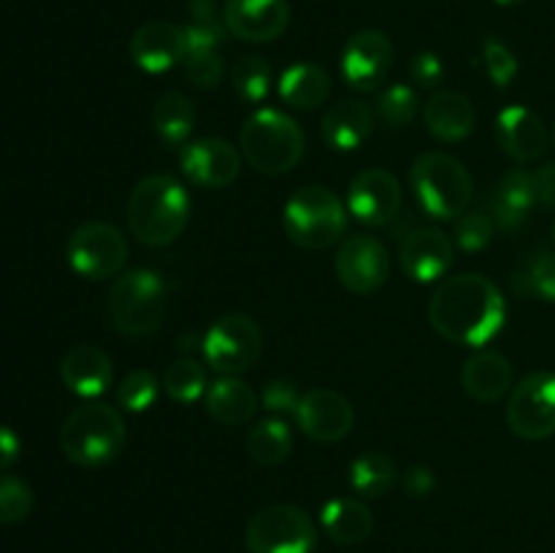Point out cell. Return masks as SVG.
Masks as SVG:
<instances>
[{
	"label": "cell",
	"mask_w": 555,
	"mask_h": 553,
	"mask_svg": "<svg viewBox=\"0 0 555 553\" xmlns=\"http://www.w3.org/2000/svg\"><path fill=\"white\" fill-rule=\"evenodd\" d=\"M293 450V432L282 417H263L247 434V455L258 466H280Z\"/></svg>",
	"instance_id": "4dcf8cb0"
},
{
	"label": "cell",
	"mask_w": 555,
	"mask_h": 553,
	"mask_svg": "<svg viewBox=\"0 0 555 553\" xmlns=\"http://www.w3.org/2000/svg\"><path fill=\"white\" fill-rule=\"evenodd\" d=\"M399 483V470L396 461L388 453L379 450H369V453L358 455L350 466V486L358 497L377 499L385 497L390 488Z\"/></svg>",
	"instance_id": "f546056e"
},
{
	"label": "cell",
	"mask_w": 555,
	"mask_h": 553,
	"mask_svg": "<svg viewBox=\"0 0 555 553\" xmlns=\"http://www.w3.org/2000/svg\"><path fill=\"white\" fill-rule=\"evenodd\" d=\"M182 68L190 85L209 90V87L220 85L222 76H225V60L220 57L217 49H188Z\"/></svg>",
	"instance_id": "74e56055"
},
{
	"label": "cell",
	"mask_w": 555,
	"mask_h": 553,
	"mask_svg": "<svg viewBox=\"0 0 555 553\" xmlns=\"http://www.w3.org/2000/svg\"><path fill=\"white\" fill-rule=\"evenodd\" d=\"M206 369L195 358H179L163 372V390L177 404H193L206 394Z\"/></svg>",
	"instance_id": "d6a6232c"
},
{
	"label": "cell",
	"mask_w": 555,
	"mask_h": 553,
	"mask_svg": "<svg viewBox=\"0 0 555 553\" xmlns=\"http://www.w3.org/2000/svg\"><path fill=\"white\" fill-rule=\"evenodd\" d=\"M507 423L513 434L540 442L555 434V374L531 372L513 388L507 401Z\"/></svg>",
	"instance_id": "8fae6325"
},
{
	"label": "cell",
	"mask_w": 555,
	"mask_h": 553,
	"mask_svg": "<svg viewBox=\"0 0 555 553\" xmlns=\"http://www.w3.org/2000/svg\"><path fill=\"white\" fill-rule=\"evenodd\" d=\"M412 193L417 206L434 220H459L469 211L475 182L459 157L448 152H426L412 163Z\"/></svg>",
	"instance_id": "5b68a950"
},
{
	"label": "cell",
	"mask_w": 555,
	"mask_h": 553,
	"mask_svg": "<svg viewBox=\"0 0 555 553\" xmlns=\"http://www.w3.org/2000/svg\"><path fill=\"white\" fill-rule=\"evenodd\" d=\"M160 380L150 372V369H135V372L125 374L122 383L117 388V404L125 412H146L155 404L157 394H160Z\"/></svg>",
	"instance_id": "e575fe53"
},
{
	"label": "cell",
	"mask_w": 555,
	"mask_h": 553,
	"mask_svg": "<svg viewBox=\"0 0 555 553\" xmlns=\"http://www.w3.org/2000/svg\"><path fill=\"white\" fill-rule=\"evenodd\" d=\"M282 228L301 249H328L345 236L347 206L334 190L309 184L287 198Z\"/></svg>",
	"instance_id": "52a82bcc"
},
{
	"label": "cell",
	"mask_w": 555,
	"mask_h": 553,
	"mask_svg": "<svg viewBox=\"0 0 555 553\" xmlns=\"http://www.w3.org/2000/svg\"><path fill=\"white\" fill-rule=\"evenodd\" d=\"M499 5H507V9H513V5H520L524 3V0H496Z\"/></svg>",
	"instance_id": "c3c4849f"
},
{
	"label": "cell",
	"mask_w": 555,
	"mask_h": 553,
	"mask_svg": "<svg viewBox=\"0 0 555 553\" xmlns=\"http://www.w3.org/2000/svg\"><path fill=\"white\" fill-rule=\"evenodd\" d=\"M204 401L209 417H215L220 426L228 428L249 423L255 410H258V396H255V390L244 380H238L236 374H222L220 380H215L206 388Z\"/></svg>",
	"instance_id": "4316f807"
},
{
	"label": "cell",
	"mask_w": 555,
	"mask_h": 553,
	"mask_svg": "<svg viewBox=\"0 0 555 553\" xmlns=\"http://www.w3.org/2000/svg\"><path fill=\"white\" fill-rule=\"evenodd\" d=\"M244 542L249 553H312L318 524L296 504H269L249 518Z\"/></svg>",
	"instance_id": "ba28073f"
},
{
	"label": "cell",
	"mask_w": 555,
	"mask_h": 553,
	"mask_svg": "<svg viewBox=\"0 0 555 553\" xmlns=\"http://www.w3.org/2000/svg\"><path fill=\"white\" fill-rule=\"evenodd\" d=\"M404 193L399 179L385 168H366L358 173L347 190V211H352L358 222L372 228H383L399 217Z\"/></svg>",
	"instance_id": "9a60e30c"
},
{
	"label": "cell",
	"mask_w": 555,
	"mask_h": 553,
	"mask_svg": "<svg viewBox=\"0 0 555 553\" xmlns=\"http://www.w3.org/2000/svg\"><path fill=\"white\" fill-rule=\"evenodd\" d=\"M128 239L108 222H85L65 242V258L79 276L92 282L112 280L128 263Z\"/></svg>",
	"instance_id": "9c48e42d"
},
{
	"label": "cell",
	"mask_w": 555,
	"mask_h": 553,
	"mask_svg": "<svg viewBox=\"0 0 555 553\" xmlns=\"http://www.w3.org/2000/svg\"><path fill=\"white\" fill-rule=\"evenodd\" d=\"M493 133H496L499 146L518 163L540 160L547 152V141H551L540 114L526 106L502 108L496 125H493Z\"/></svg>",
	"instance_id": "44dd1931"
},
{
	"label": "cell",
	"mask_w": 555,
	"mask_h": 553,
	"mask_svg": "<svg viewBox=\"0 0 555 553\" xmlns=\"http://www.w3.org/2000/svg\"><path fill=\"white\" fill-rule=\"evenodd\" d=\"M320 524L336 545H361L369 540L374 529V515L363 499L356 497H336L328 499L320 510Z\"/></svg>",
	"instance_id": "484cf974"
},
{
	"label": "cell",
	"mask_w": 555,
	"mask_h": 553,
	"mask_svg": "<svg viewBox=\"0 0 555 553\" xmlns=\"http://www.w3.org/2000/svg\"><path fill=\"white\" fill-rule=\"evenodd\" d=\"M482 63H486L488 76H491L496 87H507L520 68L513 49L504 41H499V38H486V43H482Z\"/></svg>",
	"instance_id": "ab89813d"
},
{
	"label": "cell",
	"mask_w": 555,
	"mask_h": 553,
	"mask_svg": "<svg viewBox=\"0 0 555 553\" xmlns=\"http://www.w3.org/2000/svg\"><path fill=\"white\" fill-rule=\"evenodd\" d=\"M190 195L171 173H150L128 198V228L146 247H166L177 242L190 222Z\"/></svg>",
	"instance_id": "7a4b0ae2"
},
{
	"label": "cell",
	"mask_w": 555,
	"mask_h": 553,
	"mask_svg": "<svg viewBox=\"0 0 555 553\" xmlns=\"http://www.w3.org/2000/svg\"><path fill=\"white\" fill-rule=\"evenodd\" d=\"M190 20H220L215 0H190Z\"/></svg>",
	"instance_id": "7dc6e473"
},
{
	"label": "cell",
	"mask_w": 555,
	"mask_h": 553,
	"mask_svg": "<svg viewBox=\"0 0 555 553\" xmlns=\"http://www.w3.org/2000/svg\"><path fill=\"white\" fill-rule=\"evenodd\" d=\"M417 108H421L417 92L406 85H390L377 98V117L390 128L410 125L417 117Z\"/></svg>",
	"instance_id": "8d00e7d4"
},
{
	"label": "cell",
	"mask_w": 555,
	"mask_h": 553,
	"mask_svg": "<svg viewBox=\"0 0 555 553\" xmlns=\"http://www.w3.org/2000/svg\"><path fill=\"white\" fill-rule=\"evenodd\" d=\"M168 307V287L157 271L133 269L119 276L108 291V320L130 339H144L163 325Z\"/></svg>",
	"instance_id": "8992f818"
},
{
	"label": "cell",
	"mask_w": 555,
	"mask_h": 553,
	"mask_svg": "<svg viewBox=\"0 0 555 553\" xmlns=\"http://www.w3.org/2000/svg\"><path fill=\"white\" fill-rule=\"evenodd\" d=\"M461 385L475 401L493 404L513 388V363L496 350L475 352L472 358H466L464 369H461Z\"/></svg>",
	"instance_id": "d4e9b609"
},
{
	"label": "cell",
	"mask_w": 555,
	"mask_h": 553,
	"mask_svg": "<svg viewBox=\"0 0 555 553\" xmlns=\"http://www.w3.org/2000/svg\"><path fill=\"white\" fill-rule=\"evenodd\" d=\"M204 358L215 372L220 374H242L253 366L263 350V334L260 325L244 312H228L220 320H215L206 331Z\"/></svg>",
	"instance_id": "30bf717a"
},
{
	"label": "cell",
	"mask_w": 555,
	"mask_h": 553,
	"mask_svg": "<svg viewBox=\"0 0 555 553\" xmlns=\"http://www.w3.org/2000/svg\"><path fill=\"white\" fill-rule=\"evenodd\" d=\"M423 123L434 139L453 144V141H464L475 130L477 112L464 92L439 90L423 106Z\"/></svg>",
	"instance_id": "cb8c5ba5"
},
{
	"label": "cell",
	"mask_w": 555,
	"mask_h": 553,
	"mask_svg": "<svg viewBox=\"0 0 555 553\" xmlns=\"http://www.w3.org/2000/svg\"><path fill=\"white\" fill-rule=\"evenodd\" d=\"M513 287L520 296H534L542 301H555V253L542 249V253L529 255L518 271H515Z\"/></svg>",
	"instance_id": "1f68e13d"
},
{
	"label": "cell",
	"mask_w": 555,
	"mask_h": 553,
	"mask_svg": "<svg viewBox=\"0 0 555 553\" xmlns=\"http://www.w3.org/2000/svg\"><path fill=\"white\" fill-rule=\"evenodd\" d=\"M428 320L442 339L482 347L504 329L507 301L486 274L448 276L428 301Z\"/></svg>",
	"instance_id": "6da1fadb"
},
{
	"label": "cell",
	"mask_w": 555,
	"mask_h": 553,
	"mask_svg": "<svg viewBox=\"0 0 555 553\" xmlns=\"http://www.w3.org/2000/svg\"><path fill=\"white\" fill-rule=\"evenodd\" d=\"M537 179L526 168H513L502 177L496 190L488 201V215L493 217L496 228L502 231H518L531 217V209L537 206Z\"/></svg>",
	"instance_id": "7402d4cb"
},
{
	"label": "cell",
	"mask_w": 555,
	"mask_h": 553,
	"mask_svg": "<svg viewBox=\"0 0 555 553\" xmlns=\"http://www.w3.org/2000/svg\"><path fill=\"white\" fill-rule=\"evenodd\" d=\"M182 27L188 36V49H220L228 36L222 20H188V25Z\"/></svg>",
	"instance_id": "b9f144b4"
},
{
	"label": "cell",
	"mask_w": 555,
	"mask_h": 553,
	"mask_svg": "<svg viewBox=\"0 0 555 553\" xmlns=\"http://www.w3.org/2000/svg\"><path fill=\"white\" fill-rule=\"evenodd\" d=\"M336 276L350 293L366 296L379 291L390 276V255L379 239L369 233H356L339 244L334 260Z\"/></svg>",
	"instance_id": "4fadbf2b"
},
{
	"label": "cell",
	"mask_w": 555,
	"mask_h": 553,
	"mask_svg": "<svg viewBox=\"0 0 555 553\" xmlns=\"http://www.w3.org/2000/svg\"><path fill=\"white\" fill-rule=\"evenodd\" d=\"M410 76L417 87H439L444 79V63L437 52H417L415 57L410 60Z\"/></svg>",
	"instance_id": "7bdbcfd3"
},
{
	"label": "cell",
	"mask_w": 555,
	"mask_h": 553,
	"mask_svg": "<svg viewBox=\"0 0 555 553\" xmlns=\"http://www.w3.org/2000/svg\"><path fill=\"white\" fill-rule=\"evenodd\" d=\"M296 423L312 442H341L356 426V410L345 394L334 388H312L301 394Z\"/></svg>",
	"instance_id": "5bb4252c"
},
{
	"label": "cell",
	"mask_w": 555,
	"mask_h": 553,
	"mask_svg": "<svg viewBox=\"0 0 555 553\" xmlns=\"http://www.w3.org/2000/svg\"><path fill=\"white\" fill-rule=\"evenodd\" d=\"M393 68V43L383 30H358L341 49V76L356 92H374Z\"/></svg>",
	"instance_id": "7c38bea8"
},
{
	"label": "cell",
	"mask_w": 555,
	"mask_h": 553,
	"mask_svg": "<svg viewBox=\"0 0 555 553\" xmlns=\"http://www.w3.org/2000/svg\"><path fill=\"white\" fill-rule=\"evenodd\" d=\"M222 22L228 33L242 41H274L291 25V3L287 0H225Z\"/></svg>",
	"instance_id": "e0dca14e"
},
{
	"label": "cell",
	"mask_w": 555,
	"mask_h": 553,
	"mask_svg": "<svg viewBox=\"0 0 555 553\" xmlns=\"http://www.w3.org/2000/svg\"><path fill=\"white\" fill-rule=\"evenodd\" d=\"M553 146H555V128H553Z\"/></svg>",
	"instance_id": "681fc988"
},
{
	"label": "cell",
	"mask_w": 555,
	"mask_h": 553,
	"mask_svg": "<svg viewBox=\"0 0 555 553\" xmlns=\"http://www.w3.org/2000/svg\"><path fill=\"white\" fill-rule=\"evenodd\" d=\"M493 233H496V222L488 211H464L455 220V242L464 253H480L491 244Z\"/></svg>",
	"instance_id": "f35d334b"
},
{
	"label": "cell",
	"mask_w": 555,
	"mask_h": 553,
	"mask_svg": "<svg viewBox=\"0 0 555 553\" xmlns=\"http://www.w3.org/2000/svg\"><path fill=\"white\" fill-rule=\"evenodd\" d=\"M401 269L415 282H437L453 266V242L439 228H417L401 242Z\"/></svg>",
	"instance_id": "d6986e66"
},
{
	"label": "cell",
	"mask_w": 555,
	"mask_h": 553,
	"mask_svg": "<svg viewBox=\"0 0 555 553\" xmlns=\"http://www.w3.org/2000/svg\"><path fill=\"white\" fill-rule=\"evenodd\" d=\"M152 128L168 146H184L195 128V106L184 92L168 90L152 106Z\"/></svg>",
	"instance_id": "f1b7e54d"
},
{
	"label": "cell",
	"mask_w": 555,
	"mask_h": 553,
	"mask_svg": "<svg viewBox=\"0 0 555 553\" xmlns=\"http://www.w3.org/2000/svg\"><path fill=\"white\" fill-rule=\"evenodd\" d=\"M331 92L328 70L314 63H296L282 70L280 98L296 112H312L323 106Z\"/></svg>",
	"instance_id": "83f0119b"
},
{
	"label": "cell",
	"mask_w": 555,
	"mask_h": 553,
	"mask_svg": "<svg viewBox=\"0 0 555 553\" xmlns=\"http://www.w3.org/2000/svg\"><path fill=\"white\" fill-rule=\"evenodd\" d=\"M401 488H404L406 497L423 499V497H428L434 488H437V477H434V472L428 470V466H423V464L410 466V470L401 475Z\"/></svg>",
	"instance_id": "ee69618b"
},
{
	"label": "cell",
	"mask_w": 555,
	"mask_h": 553,
	"mask_svg": "<svg viewBox=\"0 0 555 553\" xmlns=\"http://www.w3.org/2000/svg\"><path fill=\"white\" fill-rule=\"evenodd\" d=\"M60 380L70 394L81 396V399H98L101 394H106L114 380L112 358L98 345L79 342L60 358Z\"/></svg>",
	"instance_id": "ffe728a7"
},
{
	"label": "cell",
	"mask_w": 555,
	"mask_h": 553,
	"mask_svg": "<svg viewBox=\"0 0 555 553\" xmlns=\"http://www.w3.org/2000/svg\"><path fill=\"white\" fill-rule=\"evenodd\" d=\"M22 439L11 426H0V472H9L20 461Z\"/></svg>",
	"instance_id": "f6af8a7d"
},
{
	"label": "cell",
	"mask_w": 555,
	"mask_h": 553,
	"mask_svg": "<svg viewBox=\"0 0 555 553\" xmlns=\"http://www.w3.org/2000/svg\"><path fill=\"white\" fill-rule=\"evenodd\" d=\"M233 92L242 98L244 103H263L271 90V65L269 60L260 54H244L236 65H233Z\"/></svg>",
	"instance_id": "836d02e7"
},
{
	"label": "cell",
	"mask_w": 555,
	"mask_h": 553,
	"mask_svg": "<svg viewBox=\"0 0 555 553\" xmlns=\"http://www.w3.org/2000/svg\"><path fill=\"white\" fill-rule=\"evenodd\" d=\"M374 112L358 98H341L331 103L320 123V136L336 152H352L372 136Z\"/></svg>",
	"instance_id": "603a6c76"
},
{
	"label": "cell",
	"mask_w": 555,
	"mask_h": 553,
	"mask_svg": "<svg viewBox=\"0 0 555 553\" xmlns=\"http://www.w3.org/2000/svg\"><path fill=\"white\" fill-rule=\"evenodd\" d=\"M33 488L22 477L0 472V526L22 524L33 513Z\"/></svg>",
	"instance_id": "d590c367"
},
{
	"label": "cell",
	"mask_w": 555,
	"mask_h": 553,
	"mask_svg": "<svg viewBox=\"0 0 555 553\" xmlns=\"http://www.w3.org/2000/svg\"><path fill=\"white\" fill-rule=\"evenodd\" d=\"M188 54V36L182 25L152 20L135 27L130 38V57L146 74H166Z\"/></svg>",
	"instance_id": "ac0fdd59"
},
{
	"label": "cell",
	"mask_w": 555,
	"mask_h": 553,
	"mask_svg": "<svg viewBox=\"0 0 555 553\" xmlns=\"http://www.w3.org/2000/svg\"><path fill=\"white\" fill-rule=\"evenodd\" d=\"M242 155L255 171L280 177L293 171L304 157V130L280 108H258L242 125Z\"/></svg>",
	"instance_id": "277c9868"
},
{
	"label": "cell",
	"mask_w": 555,
	"mask_h": 553,
	"mask_svg": "<svg viewBox=\"0 0 555 553\" xmlns=\"http://www.w3.org/2000/svg\"><path fill=\"white\" fill-rule=\"evenodd\" d=\"M179 166H182L184 177L198 188L220 190L236 182L238 171H242V155L228 139L204 136V139L188 141L182 146Z\"/></svg>",
	"instance_id": "2e32d148"
},
{
	"label": "cell",
	"mask_w": 555,
	"mask_h": 553,
	"mask_svg": "<svg viewBox=\"0 0 555 553\" xmlns=\"http://www.w3.org/2000/svg\"><path fill=\"white\" fill-rule=\"evenodd\" d=\"M537 179V198L540 204L555 206V163H545L540 171H534Z\"/></svg>",
	"instance_id": "bcb514c9"
},
{
	"label": "cell",
	"mask_w": 555,
	"mask_h": 553,
	"mask_svg": "<svg viewBox=\"0 0 555 553\" xmlns=\"http://www.w3.org/2000/svg\"><path fill=\"white\" fill-rule=\"evenodd\" d=\"M260 401H263L266 410L274 412V415H291V412L296 415V407L298 401H301V394H298L293 380L274 377L263 385V390H260Z\"/></svg>",
	"instance_id": "60d3db41"
},
{
	"label": "cell",
	"mask_w": 555,
	"mask_h": 553,
	"mask_svg": "<svg viewBox=\"0 0 555 553\" xmlns=\"http://www.w3.org/2000/svg\"><path fill=\"white\" fill-rule=\"evenodd\" d=\"M125 439L128 432L117 407L98 399H85L74 407L60 428V448L65 459L90 470L112 464L122 453Z\"/></svg>",
	"instance_id": "3957f363"
}]
</instances>
